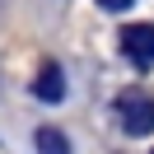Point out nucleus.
Listing matches in <instances>:
<instances>
[{
    "mask_svg": "<svg viewBox=\"0 0 154 154\" xmlns=\"http://www.w3.org/2000/svg\"><path fill=\"white\" fill-rule=\"evenodd\" d=\"M38 149L42 154H70V140L61 131H51V126H42V131H38Z\"/></svg>",
    "mask_w": 154,
    "mask_h": 154,
    "instance_id": "4",
    "label": "nucleus"
},
{
    "mask_svg": "<svg viewBox=\"0 0 154 154\" xmlns=\"http://www.w3.org/2000/svg\"><path fill=\"white\" fill-rule=\"evenodd\" d=\"M117 122L126 135H149L154 131V98L145 89H126L117 94Z\"/></svg>",
    "mask_w": 154,
    "mask_h": 154,
    "instance_id": "1",
    "label": "nucleus"
},
{
    "mask_svg": "<svg viewBox=\"0 0 154 154\" xmlns=\"http://www.w3.org/2000/svg\"><path fill=\"white\" fill-rule=\"evenodd\" d=\"M33 94H38L42 103H61V98H66V75H61V66H42Z\"/></svg>",
    "mask_w": 154,
    "mask_h": 154,
    "instance_id": "3",
    "label": "nucleus"
},
{
    "mask_svg": "<svg viewBox=\"0 0 154 154\" xmlns=\"http://www.w3.org/2000/svg\"><path fill=\"white\" fill-rule=\"evenodd\" d=\"M122 56L131 61L135 70L154 66V23H131V28H122Z\"/></svg>",
    "mask_w": 154,
    "mask_h": 154,
    "instance_id": "2",
    "label": "nucleus"
},
{
    "mask_svg": "<svg viewBox=\"0 0 154 154\" xmlns=\"http://www.w3.org/2000/svg\"><path fill=\"white\" fill-rule=\"evenodd\" d=\"M98 5H103V10H107V14H117V10H131L135 0H98Z\"/></svg>",
    "mask_w": 154,
    "mask_h": 154,
    "instance_id": "5",
    "label": "nucleus"
}]
</instances>
